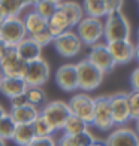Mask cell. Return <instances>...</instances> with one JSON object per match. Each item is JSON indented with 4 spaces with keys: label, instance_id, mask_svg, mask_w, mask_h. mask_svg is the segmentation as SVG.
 I'll return each mask as SVG.
<instances>
[{
    "label": "cell",
    "instance_id": "ee69618b",
    "mask_svg": "<svg viewBox=\"0 0 139 146\" xmlns=\"http://www.w3.org/2000/svg\"><path fill=\"white\" fill-rule=\"evenodd\" d=\"M49 2H52V3H55V5H58V3H61L63 0H49Z\"/></svg>",
    "mask_w": 139,
    "mask_h": 146
},
{
    "label": "cell",
    "instance_id": "603a6c76",
    "mask_svg": "<svg viewBox=\"0 0 139 146\" xmlns=\"http://www.w3.org/2000/svg\"><path fill=\"white\" fill-rule=\"evenodd\" d=\"M82 11L84 15H87L88 18H105L106 17V8L102 0H84L82 2Z\"/></svg>",
    "mask_w": 139,
    "mask_h": 146
},
{
    "label": "cell",
    "instance_id": "2e32d148",
    "mask_svg": "<svg viewBox=\"0 0 139 146\" xmlns=\"http://www.w3.org/2000/svg\"><path fill=\"white\" fill-rule=\"evenodd\" d=\"M46 30L49 31V35L52 37H57V36L63 35L64 31L72 30V27H70L67 17L64 15V12L57 8V11L52 14V17L49 19H46Z\"/></svg>",
    "mask_w": 139,
    "mask_h": 146
},
{
    "label": "cell",
    "instance_id": "e0dca14e",
    "mask_svg": "<svg viewBox=\"0 0 139 146\" xmlns=\"http://www.w3.org/2000/svg\"><path fill=\"white\" fill-rule=\"evenodd\" d=\"M15 51H17L18 57L21 58L23 61L30 63V61H33V60H36V58H41L42 48H41V46H37V45L27 36L24 40H21V42L15 46Z\"/></svg>",
    "mask_w": 139,
    "mask_h": 146
},
{
    "label": "cell",
    "instance_id": "6da1fadb",
    "mask_svg": "<svg viewBox=\"0 0 139 146\" xmlns=\"http://www.w3.org/2000/svg\"><path fill=\"white\" fill-rule=\"evenodd\" d=\"M103 23V39L105 42H115V40H129L132 36V25L123 12H114L105 17Z\"/></svg>",
    "mask_w": 139,
    "mask_h": 146
},
{
    "label": "cell",
    "instance_id": "3957f363",
    "mask_svg": "<svg viewBox=\"0 0 139 146\" xmlns=\"http://www.w3.org/2000/svg\"><path fill=\"white\" fill-rule=\"evenodd\" d=\"M39 113L49 122V125L55 131H58V130H63L64 122L70 116V110H69V106L66 102L52 100V102H46L41 108Z\"/></svg>",
    "mask_w": 139,
    "mask_h": 146
},
{
    "label": "cell",
    "instance_id": "83f0119b",
    "mask_svg": "<svg viewBox=\"0 0 139 146\" xmlns=\"http://www.w3.org/2000/svg\"><path fill=\"white\" fill-rule=\"evenodd\" d=\"M17 124L12 121V118L9 116V113H6L2 119H0V139L3 140H12Z\"/></svg>",
    "mask_w": 139,
    "mask_h": 146
},
{
    "label": "cell",
    "instance_id": "4316f807",
    "mask_svg": "<svg viewBox=\"0 0 139 146\" xmlns=\"http://www.w3.org/2000/svg\"><path fill=\"white\" fill-rule=\"evenodd\" d=\"M0 6L5 11L6 17H19L27 8L25 0H0Z\"/></svg>",
    "mask_w": 139,
    "mask_h": 146
},
{
    "label": "cell",
    "instance_id": "d590c367",
    "mask_svg": "<svg viewBox=\"0 0 139 146\" xmlns=\"http://www.w3.org/2000/svg\"><path fill=\"white\" fill-rule=\"evenodd\" d=\"M130 85L132 91H139V67H136L130 75Z\"/></svg>",
    "mask_w": 139,
    "mask_h": 146
},
{
    "label": "cell",
    "instance_id": "f6af8a7d",
    "mask_svg": "<svg viewBox=\"0 0 139 146\" xmlns=\"http://www.w3.org/2000/svg\"><path fill=\"white\" fill-rule=\"evenodd\" d=\"M0 146H6V142L3 140V139H0Z\"/></svg>",
    "mask_w": 139,
    "mask_h": 146
},
{
    "label": "cell",
    "instance_id": "c3c4849f",
    "mask_svg": "<svg viewBox=\"0 0 139 146\" xmlns=\"http://www.w3.org/2000/svg\"><path fill=\"white\" fill-rule=\"evenodd\" d=\"M102 2H103V3H106V2H108V0H102Z\"/></svg>",
    "mask_w": 139,
    "mask_h": 146
},
{
    "label": "cell",
    "instance_id": "74e56055",
    "mask_svg": "<svg viewBox=\"0 0 139 146\" xmlns=\"http://www.w3.org/2000/svg\"><path fill=\"white\" fill-rule=\"evenodd\" d=\"M133 60H136V61L139 63V42L135 45V57H133Z\"/></svg>",
    "mask_w": 139,
    "mask_h": 146
},
{
    "label": "cell",
    "instance_id": "7a4b0ae2",
    "mask_svg": "<svg viewBox=\"0 0 139 146\" xmlns=\"http://www.w3.org/2000/svg\"><path fill=\"white\" fill-rule=\"evenodd\" d=\"M76 69V78H78V90H82V92L94 91L99 88V85L103 81V73L96 69L87 58L81 60L75 64Z\"/></svg>",
    "mask_w": 139,
    "mask_h": 146
},
{
    "label": "cell",
    "instance_id": "bcb514c9",
    "mask_svg": "<svg viewBox=\"0 0 139 146\" xmlns=\"http://www.w3.org/2000/svg\"><path fill=\"white\" fill-rule=\"evenodd\" d=\"M136 37H138V42H139V29H138V31H136Z\"/></svg>",
    "mask_w": 139,
    "mask_h": 146
},
{
    "label": "cell",
    "instance_id": "ab89813d",
    "mask_svg": "<svg viewBox=\"0 0 139 146\" xmlns=\"http://www.w3.org/2000/svg\"><path fill=\"white\" fill-rule=\"evenodd\" d=\"M136 134H138V137H139V118L138 119H135V130H133Z\"/></svg>",
    "mask_w": 139,
    "mask_h": 146
},
{
    "label": "cell",
    "instance_id": "4dcf8cb0",
    "mask_svg": "<svg viewBox=\"0 0 139 146\" xmlns=\"http://www.w3.org/2000/svg\"><path fill=\"white\" fill-rule=\"evenodd\" d=\"M74 139H75V145L76 146H91L97 140V139L94 137V134H93L90 130L84 131V133H81V134H78V136H74Z\"/></svg>",
    "mask_w": 139,
    "mask_h": 146
},
{
    "label": "cell",
    "instance_id": "44dd1931",
    "mask_svg": "<svg viewBox=\"0 0 139 146\" xmlns=\"http://www.w3.org/2000/svg\"><path fill=\"white\" fill-rule=\"evenodd\" d=\"M58 9L64 12V15L67 17L72 29H75L76 25H78V23L84 18L82 6L79 5L78 2H72V0H67V2H61V3H58Z\"/></svg>",
    "mask_w": 139,
    "mask_h": 146
},
{
    "label": "cell",
    "instance_id": "52a82bcc",
    "mask_svg": "<svg viewBox=\"0 0 139 146\" xmlns=\"http://www.w3.org/2000/svg\"><path fill=\"white\" fill-rule=\"evenodd\" d=\"M54 49L57 51V54L63 58H74L78 54H81L82 51V42L79 40L78 35L74 30H67L63 35L54 37L52 40Z\"/></svg>",
    "mask_w": 139,
    "mask_h": 146
},
{
    "label": "cell",
    "instance_id": "d4e9b609",
    "mask_svg": "<svg viewBox=\"0 0 139 146\" xmlns=\"http://www.w3.org/2000/svg\"><path fill=\"white\" fill-rule=\"evenodd\" d=\"M25 97H27L29 104L35 106L41 110L42 106L48 102V97H46V92L42 87H27L25 88Z\"/></svg>",
    "mask_w": 139,
    "mask_h": 146
},
{
    "label": "cell",
    "instance_id": "277c9868",
    "mask_svg": "<svg viewBox=\"0 0 139 146\" xmlns=\"http://www.w3.org/2000/svg\"><path fill=\"white\" fill-rule=\"evenodd\" d=\"M76 35L82 45L93 46L100 42L103 37V21L97 18H88L84 17L76 25Z\"/></svg>",
    "mask_w": 139,
    "mask_h": 146
},
{
    "label": "cell",
    "instance_id": "9a60e30c",
    "mask_svg": "<svg viewBox=\"0 0 139 146\" xmlns=\"http://www.w3.org/2000/svg\"><path fill=\"white\" fill-rule=\"evenodd\" d=\"M106 146H139L138 134L129 127H118L111 130L109 136L105 140Z\"/></svg>",
    "mask_w": 139,
    "mask_h": 146
},
{
    "label": "cell",
    "instance_id": "f546056e",
    "mask_svg": "<svg viewBox=\"0 0 139 146\" xmlns=\"http://www.w3.org/2000/svg\"><path fill=\"white\" fill-rule=\"evenodd\" d=\"M127 104H129L130 119L135 121V119L139 118V91L127 92Z\"/></svg>",
    "mask_w": 139,
    "mask_h": 146
},
{
    "label": "cell",
    "instance_id": "60d3db41",
    "mask_svg": "<svg viewBox=\"0 0 139 146\" xmlns=\"http://www.w3.org/2000/svg\"><path fill=\"white\" fill-rule=\"evenodd\" d=\"M41 0H25V3H27V6H35L36 3H39Z\"/></svg>",
    "mask_w": 139,
    "mask_h": 146
},
{
    "label": "cell",
    "instance_id": "cb8c5ba5",
    "mask_svg": "<svg viewBox=\"0 0 139 146\" xmlns=\"http://www.w3.org/2000/svg\"><path fill=\"white\" fill-rule=\"evenodd\" d=\"M87 130H88V124L75 115H70L63 125V134H69V136H78Z\"/></svg>",
    "mask_w": 139,
    "mask_h": 146
},
{
    "label": "cell",
    "instance_id": "ffe728a7",
    "mask_svg": "<svg viewBox=\"0 0 139 146\" xmlns=\"http://www.w3.org/2000/svg\"><path fill=\"white\" fill-rule=\"evenodd\" d=\"M9 116L12 118V121H14L17 125H19V124H31L39 116V109L35 108V106H31V104H25V106L18 108V109H11Z\"/></svg>",
    "mask_w": 139,
    "mask_h": 146
},
{
    "label": "cell",
    "instance_id": "7402d4cb",
    "mask_svg": "<svg viewBox=\"0 0 139 146\" xmlns=\"http://www.w3.org/2000/svg\"><path fill=\"white\" fill-rule=\"evenodd\" d=\"M33 139H35V133H33L31 124H19L15 127L14 136H12V140L15 142V145L27 146L31 143Z\"/></svg>",
    "mask_w": 139,
    "mask_h": 146
},
{
    "label": "cell",
    "instance_id": "484cf974",
    "mask_svg": "<svg viewBox=\"0 0 139 146\" xmlns=\"http://www.w3.org/2000/svg\"><path fill=\"white\" fill-rule=\"evenodd\" d=\"M31 128L35 133V137H52L55 130L49 125V122L39 113V116L31 122Z\"/></svg>",
    "mask_w": 139,
    "mask_h": 146
},
{
    "label": "cell",
    "instance_id": "ac0fdd59",
    "mask_svg": "<svg viewBox=\"0 0 139 146\" xmlns=\"http://www.w3.org/2000/svg\"><path fill=\"white\" fill-rule=\"evenodd\" d=\"M25 88H27V85L19 78H5L3 76L2 82H0V92L5 97H8L9 100L15 96L24 94Z\"/></svg>",
    "mask_w": 139,
    "mask_h": 146
},
{
    "label": "cell",
    "instance_id": "d6a6232c",
    "mask_svg": "<svg viewBox=\"0 0 139 146\" xmlns=\"http://www.w3.org/2000/svg\"><path fill=\"white\" fill-rule=\"evenodd\" d=\"M27 146H57L54 137H35Z\"/></svg>",
    "mask_w": 139,
    "mask_h": 146
},
{
    "label": "cell",
    "instance_id": "7dc6e473",
    "mask_svg": "<svg viewBox=\"0 0 139 146\" xmlns=\"http://www.w3.org/2000/svg\"><path fill=\"white\" fill-rule=\"evenodd\" d=\"M2 79H3V75H2V72H0V82H2Z\"/></svg>",
    "mask_w": 139,
    "mask_h": 146
},
{
    "label": "cell",
    "instance_id": "681fc988",
    "mask_svg": "<svg viewBox=\"0 0 139 146\" xmlns=\"http://www.w3.org/2000/svg\"><path fill=\"white\" fill-rule=\"evenodd\" d=\"M138 3H139V0H138Z\"/></svg>",
    "mask_w": 139,
    "mask_h": 146
},
{
    "label": "cell",
    "instance_id": "5bb4252c",
    "mask_svg": "<svg viewBox=\"0 0 139 146\" xmlns=\"http://www.w3.org/2000/svg\"><path fill=\"white\" fill-rule=\"evenodd\" d=\"M54 79H55L57 87L66 92H72V91L78 90V78H76L75 64L60 66L54 75Z\"/></svg>",
    "mask_w": 139,
    "mask_h": 146
},
{
    "label": "cell",
    "instance_id": "f35d334b",
    "mask_svg": "<svg viewBox=\"0 0 139 146\" xmlns=\"http://www.w3.org/2000/svg\"><path fill=\"white\" fill-rule=\"evenodd\" d=\"M6 18H8V17H6V14H5V11L2 9V6H0V25L3 24V21H5Z\"/></svg>",
    "mask_w": 139,
    "mask_h": 146
},
{
    "label": "cell",
    "instance_id": "4fadbf2b",
    "mask_svg": "<svg viewBox=\"0 0 139 146\" xmlns=\"http://www.w3.org/2000/svg\"><path fill=\"white\" fill-rule=\"evenodd\" d=\"M111 57L115 64H129L135 57V43L130 40H115L106 43Z\"/></svg>",
    "mask_w": 139,
    "mask_h": 146
},
{
    "label": "cell",
    "instance_id": "b9f144b4",
    "mask_svg": "<svg viewBox=\"0 0 139 146\" xmlns=\"http://www.w3.org/2000/svg\"><path fill=\"white\" fill-rule=\"evenodd\" d=\"M6 113H8V112H6V110H5V108H3L2 104H0V119H2V118H3Z\"/></svg>",
    "mask_w": 139,
    "mask_h": 146
},
{
    "label": "cell",
    "instance_id": "8d00e7d4",
    "mask_svg": "<svg viewBox=\"0 0 139 146\" xmlns=\"http://www.w3.org/2000/svg\"><path fill=\"white\" fill-rule=\"evenodd\" d=\"M6 49H8V45H6V43L2 40V39H0V57L5 54V51H6Z\"/></svg>",
    "mask_w": 139,
    "mask_h": 146
},
{
    "label": "cell",
    "instance_id": "f1b7e54d",
    "mask_svg": "<svg viewBox=\"0 0 139 146\" xmlns=\"http://www.w3.org/2000/svg\"><path fill=\"white\" fill-rule=\"evenodd\" d=\"M57 8H58V5L49 2V0H41L39 3H36L33 6V11H35L37 15H41L42 18L49 19L52 17V14L57 11Z\"/></svg>",
    "mask_w": 139,
    "mask_h": 146
},
{
    "label": "cell",
    "instance_id": "ba28073f",
    "mask_svg": "<svg viewBox=\"0 0 139 146\" xmlns=\"http://www.w3.org/2000/svg\"><path fill=\"white\" fill-rule=\"evenodd\" d=\"M27 37V33L24 29V23L19 17H8L2 24L0 29V39L8 45V46H15Z\"/></svg>",
    "mask_w": 139,
    "mask_h": 146
},
{
    "label": "cell",
    "instance_id": "8fae6325",
    "mask_svg": "<svg viewBox=\"0 0 139 146\" xmlns=\"http://www.w3.org/2000/svg\"><path fill=\"white\" fill-rule=\"evenodd\" d=\"M87 60L93 66H94L96 69L100 70L103 75H105V73H108V72H111L117 66L114 63V58L111 57L109 51L106 48V43H102V42L90 46Z\"/></svg>",
    "mask_w": 139,
    "mask_h": 146
},
{
    "label": "cell",
    "instance_id": "7bdbcfd3",
    "mask_svg": "<svg viewBox=\"0 0 139 146\" xmlns=\"http://www.w3.org/2000/svg\"><path fill=\"white\" fill-rule=\"evenodd\" d=\"M91 146H106V145H105V142H99V140H96Z\"/></svg>",
    "mask_w": 139,
    "mask_h": 146
},
{
    "label": "cell",
    "instance_id": "8992f818",
    "mask_svg": "<svg viewBox=\"0 0 139 146\" xmlns=\"http://www.w3.org/2000/svg\"><path fill=\"white\" fill-rule=\"evenodd\" d=\"M91 125H94L99 131H103V133L111 131L115 127L111 113L109 96H100L94 98V115H93Z\"/></svg>",
    "mask_w": 139,
    "mask_h": 146
},
{
    "label": "cell",
    "instance_id": "30bf717a",
    "mask_svg": "<svg viewBox=\"0 0 139 146\" xmlns=\"http://www.w3.org/2000/svg\"><path fill=\"white\" fill-rule=\"evenodd\" d=\"M27 63L23 61L18 57L15 48L8 46V49L5 51V54L0 57V72L5 78H19L23 79Z\"/></svg>",
    "mask_w": 139,
    "mask_h": 146
},
{
    "label": "cell",
    "instance_id": "5b68a950",
    "mask_svg": "<svg viewBox=\"0 0 139 146\" xmlns=\"http://www.w3.org/2000/svg\"><path fill=\"white\" fill-rule=\"evenodd\" d=\"M49 73H51V69H49L48 61L41 57L27 63L23 81L25 82L27 87H42V85L48 82Z\"/></svg>",
    "mask_w": 139,
    "mask_h": 146
},
{
    "label": "cell",
    "instance_id": "836d02e7",
    "mask_svg": "<svg viewBox=\"0 0 139 146\" xmlns=\"http://www.w3.org/2000/svg\"><path fill=\"white\" fill-rule=\"evenodd\" d=\"M11 109H18V108H23V106L29 104L27 102V97H25V94H19V96H15L11 98Z\"/></svg>",
    "mask_w": 139,
    "mask_h": 146
},
{
    "label": "cell",
    "instance_id": "e575fe53",
    "mask_svg": "<svg viewBox=\"0 0 139 146\" xmlns=\"http://www.w3.org/2000/svg\"><path fill=\"white\" fill-rule=\"evenodd\" d=\"M57 142V146H76L75 145V139L74 136H69V134H63Z\"/></svg>",
    "mask_w": 139,
    "mask_h": 146
},
{
    "label": "cell",
    "instance_id": "1f68e13d",
    "mask_svg": "<svg viewBox=\"0 0 139 146\" xmlns=\"http://www.w3.org/2000/svg\"><path fill=\"white\" fill-rule=\"evenodd\" d=\"M30 39H31V40L35 42L37 46H41V48L51 45V43H52V40H54V37H52V36L49 35V31H48V30H43V31H41V33H37V35L31 36Z\"/></svg>",
    "mask_w": 139,
    "mask_h": 146
},
{
    "label": "cell",
    "instance_id": "d6986e66",
    "mask_svg": "<svg viewBox=\"0 0 139 146\" xmlns=\"http://www.w3.org/2000/svg\"><path fill=\"white\" fill-rule=\"evenodd\" d=\"M21 19L24 23V29H25V33H27L29 37H31V36L37 35V33L46 30V19L42 18L41 15H37L35 11L27 12V14H25Z\"/></svg>",
    "mask_w": 139,
    "mask_h": 146
},
{
    "label": "cell",
    "instance_id": "9c48e42d",
    "mask_svg": "<svg viewBox=\"0 0 139 146\" xmlns=\"http://www.w3.org/2000/svg\"><path fill=\"white\" fill-rule=\"evenodd\" d=\"M70 115H75L91 125L93 115H94V97H91L87 92H78L70 97L67 103Z\"/></svg>",
    "mask_w": 139,
    "mask_h": 146
},
{
    "label": "cell",
    "instance_id": "7c38bea8",
    "mask_svg": "<svg viewBox=\"0 0 139 146\" xmlns=\"http://www.w3.org/2000/svg\"><path fill=\"white\" fill-rule=\"evenodd\" d=\"M109 103H111L112 119H114L115 125L124 127L129 121H132L127 104V92H117V94L109 96Z\"/></svg>",
    "mask_w": 139,
    "mask_h": 146
}]
</instances>
